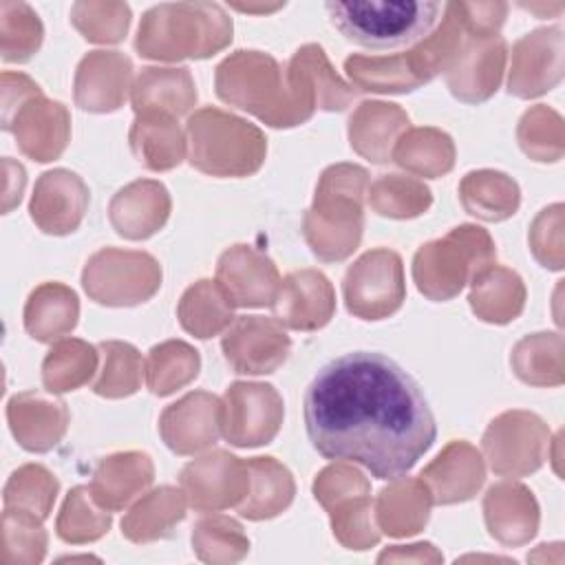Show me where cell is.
<instances>
[{
  "label": "cell",
  "mask_w": 565,
  "mask_h": 565,
  "mask_svg": "<svg viewBox=\"0 0 565 565\" xmlns=\"http://www.w3.org/2000/svg\"><path fill=\"white\" fill-rule=\"evenodd\" d=\"M422 481H397L380 497V514L391 534L417 532L428 516V497Z\"/></svg>",
  "instance_id": "39"
},
{
  "label": "cell",
  "mask_w": 565,
  "mask_h": 565,
  "mask_svg": "<svg viewBox=\"0 0 565 565\" xmlns=\"http://www.w3.org/2000/svg\"><path fill=\"white\" fill-rule=\"evenodd\" d=\"M366 172L358 166L329 168L316 190V203L305 216V234L322 260L347 258L362 234V192Z\"/></svg>",
  "instance_id": "5"
},
{
  "label": "cell",
  "mask_w": 565,
  "mask_h": 565,
  "mask_svg": "<svg viewBox=\"0 0 565 565\" xmlns=\"http://www.w3.org/2000/svg\"><path fill=\"white\" fill-rule=\"evenodd\" d=\"M532 249L536 258L550 267H563V249H561V205H552L543 210L532 225Z\"/></svg>",
  "instance_id": "46"
},
{
  "label": "cell",
  "mask_w": 565,
  "mask_h": 565,
  "mask_svg": "<svg viewBox=\"0 0 565 565\" xmlns=\"http://www.w3.org/2000/svg\"><path fill=\"white\" fill-rule=\"evenodd\" d=\"M161 285L157 260L141 252L104 249L84 269V289L102 305H137Z\"/></svg>",
  "instance_id": "8"
},
{
  "label": "cell",
  "mask_w": 565,
  "mask_h": 565,
  "mask_svg": "<svg viewBox=\"0 0 565 565\" xmlns=\"http://www.w3.org/2000/svg\"><path fill=\"white\" fill-rule=\"evenodd\" d=\"M152 481V463L141 452L113 455L95 472V492L102 503L119 508Z\"/></svg>",
  "instance_id": "30"
},
{
  "label": "cell",
  "mask_w": 565,
  "mask_h": 565,
  "mask_svg": "<svg viewBox=\"0 0 565 565\" xmlns=\"http://www.w3.org/2000/svg\"><path fill=\"white\" fill-rule=\"evenodd\" d=\"M190 163L216 177H243L265 159L263 132L227 113L203 108L188 121Z\"/></svg>",
  "instance_id": "6"
},
{
  "label": "cell",
  "mask_w": 565,
  "mask_h": 565,
  "mask_svg": "<svg viewBox=\"0 0 565 565\" xmlns=\"http://www.w3.org/2000/svg\"><path fill=\"white\" fill-rule=\"evenodd\" d=\"M324 9L349 42L373 51L422 42L444 13V4L430 0H353L327 2Z\"/></svg>",
  "instance_id": "4"
},
{
  "label": "cell",
  "mask_w": 565,
  "mask_h": 565,
  "mask_svg": "<svg viewBox=\"0 0 565 565\" xmlns=\"http://www.w3.org/2000/svg\"><path fill=\"white\" fill-rule=\"evenodd\" d=\"M247 470L252 475L254 492L245 505H241V514L247 519H265L278 514L289 505L294 497V481L285 466L274 461L271 457H256L247 461Z\"/></svg>",
  "instance_id": "33"
},
{
  "label": "cell",
  "mask_w": 565,
  "mask_h": 565,
  "mask_svg": "<svg viewBox=\"0 0 565 565\" xmlns=\"http://www.w3.org/2000/svg\"><path fill=\"white\" fill-rule=\"evenodd\" d=\"M459 20L470 38H492L508 18V2H455Z\"/></svg>",
  "instance_id": "47"
},
{
  "label": "cell",
  "mask_w": 565,
  "mask_h": 565,
  "mask_svg": "<svg viewBox=\"0 0 565 565\" xmlns=\"http://www.w3.org/2000/svg\"><path fill=\"white\" fill-rule=\"evenodd\" d=\"M305 428L324 459L360 463L382 481L404 477L437 437L419 384L377 351L344 353L313 375Z\"/></svg>",
  "instance_id": "1"
},
{
  "label": "cell",
  "mask_w": 565,
  "mask_h": 565,
  "mask_svg": "<svg viewBox=\"0 0 565 565\" xmlns=\"http://www.w3.org/2000/svg\"><path fill=\"white\" fill-rule=\"evenodd\" d=\"M9 419L18 441L29 450H49L66 428L64 404L38 393H24L11 399Z\"/></svg>",
  "instance_id": "23"
},
{
  "label": "cell",
  "mask_w": 565,
  "mask_h": 565,
  "mask_svg": "<svg viewBox=\"0 0 565 565\" xmlns=\"http://www.w3.org/2000/svg\"><path fill=\"white\" fill-rule=\"evenodd\" d=\"M104 373L95 382L93 391L106 397H121L137 391L141 380V358L124 342H104Z\"/></svg>",
  "instance_id": "43"
},
{
  "label": "cell",
  "mask_w": 565,
  "mask_h": 565,
  "mask_svg": "<svg viewBox=\"0 0 565 565\" xmlns=\"http://www.w3.org/2000/svg\"><path fill=\"white\" fill-rule=\"evenodd\" d=\"M455 159V148L452 141L446 132H439L435 128H419L408 132L397 150H395V161L424 177H439L452 168Z\"/></svg>",
  "instance_id": "35"
},
{
  "label": "cell",
  "mask_w": 565,
  "mask_h": 565,
  "mask_svg": "<svg viewBox=\"0 0 565 565\" xmlns=\"http://www.w3.org/2000/svg\"><path fill=\"white\" fill-rule=\"evenodd\" d=\"M408 126V117L395 104L366 102L351 117V146L371 161H388L395 137Z\"/></svg>",
  "instance_id": "26"
},
{
  "label": "cell",
  "mask_w": 565,
  "mask_h": 565,
  "mask_svg": "<svg viewBox=\"0 0 565 565\" xmlns=\"http://www.w3.org/2000/svg\"><path fill=\"white\" fill-rule=\"evenodd\" d=\"M132 64L124 53L117 51H93L88 53L75 75V99L79 108L106 113L115 110L130 82Z\"/></svg>",
  "instance_id": "18"
},
{
  "label": "cell",
  "mask_w": 565,
  "mask_h": 565,
  "mask_svg": "<svg viewBox=\"0 0 565 565\" xmlns=\"http://www.w3.org/2000/svg\"><path fill=\"white\" fill-rule=\"evenodd\" d=\"M199 373V353L185 342H163L150 351L148 386L154 395L181 388Z\"/></svg>",
  "instance_id": "37"
},
{
  "label": "cell",
  "mask_w": 565,
  "mask_h": 565,
  "mask_svg": "<svg viewBox=\"0 0 565 565\" xmlns=\"http://www.w3.org/2000/svg\"><path fill=\"white\" fill-rule=\"evenodd\" d=\"M433 483L439 503H452L472 497L483 481V466L479 452L463 444H450L428 468L422 472Z\"/></svg>",
  "instance_id": "25"
},
{
  "label": "cell",
  "mask_w": 565,
  "mask_h": 565,
  "mask_svg": "<svg viewBox=\"0 0 565 565\" xmlns=\"http://www.w3.org/2000/svg\"><path fill=\"white\" fill-rule=\"evenodd\" d=\"M221 426V406L207 393H194L172 404L161 417V435L166 444L181 452L201 450L216 439Z\"/></svg>",
  "instance_id": "19"
},
{
  "label": "cell",
  "mask_w": 565,
  "mask_h": 565,
  "mask_svg": "<svg viewBox=\"0 0 565 565\" xmlns=\"http://www.w3.org/2000/svg\"><path fill=\"white\" fill-rule=\"evenodd\" d=\"M232 305L223 287H216L212 280H199L183 294L179 320L196 338H210L232 320Z\"/></svg>",
  "instance_id": "32"
},
{
  "label": "cell",
  "mask_w": 565,
  "mask_h": 565,
  "mask_svg": "<svg viewBox=\"0 0 565 565\" xmlns=\"http://www.w3.org/2000/svg\"><path fill=\"white\" fill-rule=\"evenodd\" d=\"M371 205L393 218H408L422 214L430 205V192L413 179L386 174L371 188Z\"/></svg>",
  "instance_id": "42"
},
{
  "label": "cell",
  "mask_w": 565,
  "mask_h": 565,
  "mask_svg": "<svg viewBox=\"0 0 565 565\" xmlns=\"http://www.w3.org/2000/svg\"><path fill=\"white\" fill-rule=\"evenodd\" d=\"M216 93L227 104L254 113L269 126H296L311 117L318 99L309 75L294 55L287 86L278 62L260 51H236L216 68Z\"/></svg>",
  "instance_id": "2"
},
{
  "label": "cell",
  "mask_w": 565,
  "mask_h": 565,
  "mask_svg": "<svg viewBox=\"0 0 565 565\" xmlns=\"http://www.w3.org/2000/svg\"><path fill=\"white\" fill-rule=\"evenodd\" d=\"M232 9H236V11H243V13H274V11H278V9H282L285 4L282 2H276V4H238V2H232L230 4Z\"/></svg>",
  "instance_id": "50"
},
{
  "label": "cell",
  "mask_w": 565,
  "mask_h": 565,
  "mask_svg": "<svg viewBox=\"0 0 565 565\" xmlns=\"http://www.w3.org/2000/svg\"><path fill=\"white\" fill-rule=\"evenodd\" d=\"M218 280L234 305L263 307L276 298L278 271L260 252L236 245L221 256Z\"/></svg>",
  "instance_id": "16"
},
{
  "label": "cell",
  "mask_w": 565,
  "mask_h": 565,
  "mask_svg": "<svg viewBox=\"0 0 565 565\" xmlns=\"http://www.w3.org/2000/svg\"><path fill=\"white\" fill-rule=\"evenodd\" d=\"M57 492V481L40 466L20 468L7 486V503L20 501L35 508L42 516L51 508Z\"/></svg>",
  "instance_id": "45"
},
{
  "label": "cell",
  "mask_w": 565,
  "mask_h": 565,
  "mask_svg": "<svg viewBox=\"0 0 565 565\" xmlns=\"http://www.w3.org/2000/svg\"><path fill=\"white\" fill-rule=\"evenodd\" d=\"M494 260V245L481 227L461 225L446 238L424 245L415 254L417 289L430 300H448L461 291L468 276H477Z\"/></svg>",
  "instance_id": "7"
},
{
  "label": "cell",
  "mask_w": 565,
  "mask_h": 565,
  "mask_svg": "<svg viewBox=\"0 0 565 565\" xmlns=\"http://www.w3.org/2000/svg\"><path fill=\"white\" fill-rule=\"evenodd\" d=\"M170 199L161 183L137 181L119 190L110 203V221L126 238H146L168 218Z\"/></svg>",
  "instance_id": "21"
},
{
  "label": "cell",
  "mask_w": 565,
  "mask_h": 565,
  "mask_svg": "<svg viewBox=\"0 0 565 565\" xmlns=\"http://www.w3.org/2000/svg\"><path fill=\"white\" fill-rule=\"evenodd\" d=\"M95 349L82 340L60 342L44 360V384L49 391H73L95 371Z\"/></svg>",
  "instance_id": "40"
},
{
  "label": "cell",
  "mask_w": 565,
  "mask_h": 565,
  "mask_svg": "<svg viewBox=\"0 0 565 565\" xmlns=\"http://www.w3.org/2000/svg\"><path fill=\"white\" fill-rule=\"evenodd\" d=\"M130 7L126 2H75L71 22L88 40L97 44H115L126 38L130 26Z\"/></svg>",
  "instance_id": "38"
},
{
  "label": "cell",
  "mask_w": 565,
  "mask_h": 565,
  "mask_svg": "<svg viewBox=\"0 0 565 565\" xmlns=\"http://www.w3.org/2000/svg\"><path fill=\"white\" fill-rule=\"evenodd\" d=\"M88 205V188L68 170H51L40 177L31 199V216L49 234L73 232Z\"/></svg>",
  "instance_id": "15"
},
{
  "label": "cell",
  "mask_w": 565,
  "mask_h": 565,
  "mask_svg": "<svg viewBox=\"0 0 565 565\" xmlns=\"http://www.w3.org/2000/svg\"><path fill=\"white\" fill-rule=\"evenodd\" d=\"M0 31H2V57L7 62L29 60L42 44L40 15L26 2H0Z\"/></svg>",
  "instance_id": "36"
},
{
  "label": "cell",
  "mask_w": 565,
  "mask_h": 565,
  "mask_svg": "<svg viewBox=\"0 0 565 565\" xmlns=\"http://www.w3.org/2000/svg\"><path fill=\"white\" fill-rule=\"evenodd\" d=\"M245 468L247 466L227 452H212L185 466L181 481L196 508H221L243 494L247 486Z\"/></svg>",
  "instance_id": "20"
},
{
  "label": "cell",
  "mask_w": 565,
  "mask_h": 565,
  "mask_svg": "<svg viewBox=\"0 0 565 565\" xmlns=\"http://www.w3.org/2000/svg\"><path fill=\"white\" fill-rule=\"evenodd\" d=\"M525 300V289L521 278L503 267L483 269L475 276L470 305L475 313L486 322H510L514 320Z\"/></svg>",
  "instance_id": "28"
},
{
  "label": "cell",
  "mask_w": 565,
  "mask_h": 565,
  "mask_svg": "<svg viewBox=\"0 0 565 565\" xmlns=\"http://www.w3.org/2000/svg\"><path fill=\"white\" fill-rule=\"evenodd\" d=\"M4 168H7V181H9V185H7V201H4V210H11V205L15 203V201H20V194H22V188H24V170H22V166L20 163H13V161H4Z\"/></svg>",
  "instance_id": "48"
},
{
  "label": "cell",
  "mask_w": 565,
  "mask_h": 565,
  "mask_svg": "<svg viewBox=\"0 0 565 565\" xmlns=\"http://www.w3.org/2000/svg\"><path fill=\"white\" fill-rule=\"evenodd\" d=\"M221 426L234 446H260L274 439L282 422V402L269 384L236 382L225 393Z\"/></svg>",
  "instance_id": "10"
},
{
  "label": "cell",
  "mask_w": 565,
  "mask_h": 565,
  "mask_svg": "<svg viewBox=\"0 0 565 565\" xmlns=\"http://www.w3.org/2000/svg\"><path fill=\"white\" fill-rule=\"evenodd\" d=\"M15 137L20 148L38 159H55L68 139V113L57 102L31 97L15 119Z\"/></svg>",
  "instance_id": "22"
},
{
  "label": "cell",
  "mask_w": 565,
  "mask_h": 565,
  "mask_svg": "<svg viewBox=\"0 0 565 565\" xmlns=\"http://www.w3.org/2000/svg\"><path fill=\"white\" fill-rule=\"evenodd\" d=\"M223 351L236 373H271L289 353V338L267 318L243 316L225 333Z\"/></svg>",
  "instance_id": "13"
},
{
  "label": "cell",
  "mask_w": 565,
  "mask_h": 565,
  "mask_svg": "<svg viewBox=\"0 0 565 565\" xmlns=\"http://www.w3.org/2000/svg\"><path fill=\"white\" fill-rule=\"evenodd\" d=\"M516 375L527 384L563 382V342L556 333H536L523 338L512 353Z\"/></svg>",
  "instance_id": "34"
},
{
  "label": "cell",
  "mask_w": 565,
  "mask_h": 565,
  "mask_svg": "<svg viewBox=\"0 0 565 565\" xmlns=\"http://www.w3.org/2000/svg\"><path fill=\"white\" fill-rule=\"evenodd\" d=\"M486 516L492 534L508 527L512 519V525L521 527L523 536H532L536 527V503L527 488L516 483H499L492 486L486 497Z\"/></svg>",
  "instance_id": "41"
},
{
  "label": "cell",
  "mask_w": 565,
  "mask_h": 565,
  "mask_svg": "<svg viewBox=\"0 0 565 565\" xmlns=\"http://www.w3.org/2000/svg\"><path fill=\"white\" fill-rule=\"evenodd\" d=\"M196 102L194 82L188 68H143L132 86L137 113H188Z\"/></svg>",
  "instance_id": "24"
},
{
  "label": "cell",
  "mask_w": 565,
  "mask_h": 565,
  "mask_svg": "<svg viewBox=\"0 0 565 565\" xmlns=\"http://www.w3.org/2000/svg\"><path fill=\"white\" fill-rule=\"evenodd\" d=\"M461 201L466 210L479 218L503 221L514 214L519 205V188L503 172H470L461 183Z\"/></svg>",
  "instance_id": "31"
},
{
  "label": "cell",
  "mask_w": 565,
  "mask_h": 565,
  "mask_svg": "<svg viewBox=\"0 0 565 565\" xmlns=\"http://www.w3.org/2000/svg\"><path fill=\"white\" fill-rule=\"evenodd\" d=\"M77 322V296L64 285L38 287L24 311L26 331L42 342H51L57 335L68 333Z\"/></svg>",
  "instance_id": "29"
},
{
  "label": "cell",
  "mask_w": 565,
  "mask_h": 565,
  "mask_svg": "<svg viewBox=\"0 0 565 565\" xmlns=\"http://www.w3.org/2000/svg\"><path fill=\"white\" fill-rule=\"evenodd\" d=\"M561 124V117L545 106L527 110L519 124L521 148L536 161H556L563 154Z\"/></svg>",
  "instance_id": "44"
},
{
  "label": "cell",
  "mask_w": 565,
  "mask_h": 565,
  "mask_svg": "<svg viewBox=\"0 0 565 565\" xmlns=\"http://www.w3.org/2000/svg\"><path fill=\"white\" fill-rule=\"evenodd\" d=\"M271 305L282 324L302 331L327 324L335 309L331 282L311 269L287 276Z\"/></svg>",
  "instance_id": "17"
},
{
  "label": "cell",
  "mask_w": 565,
  "mask_h": 565,
  "mask_svg": "<svg viewBox=\"0 0 565 565\" xmlns=\"http://www.w3.org/2000/svg\"><path fill=\"white\" fill-rule=\"evenodd\" d=\"M344 298L353 316L382 320L404 300L402 260L391 249H373L353 263L344 276Z\"/></svg>",
  "instance_id": "9"
},
{
  "label": "cell",
  "mask_w": 565,
  "mask_h": 565,
  "mask_svg": "<svg viewBox=\"0 0 565 565\" xmlns=\"http://www.w3.org/2000/svg\"><path fill=\"white\" fill-rule=\"evenodd\" d=\"M563 75V31L558 26L536 29L512 49L510 93L536 97L552 90Z\"/></svg>",
  "instance_id": "12"
},
{
  "label": "cell",
  "mask_w": 565,
  "mask_h": 565,
  "mask_svg": "<svg viewBox=\"0 0 565 565\" xmlns=\"http://www.w3.org/2000/svg\"><path fill=\"white\" fill-rule=\"evenodd\" d=\"M130 146L150 170H168L183 159V137L168 113H137Z\"/></svg>",
  "instance_id": "27"
},
{
  "label": "cell",
  "mask_w": 565,
  "mask_h": 565,
  "mask_svg": "<svg viewBox=\"0 0 565 565\" xmlns=\"http://www.w3.org/2000/svg\"><path fill=\"white\" fill-rule=\"evenodd\" d=\"M505 64V40L492 38H470L463 42L459 55L448 68L450 93L461 102H483L488 99L503 73Z\"/></svg>",
  "instance_id": "14"
},
{
  "label": "cell",
  "mask_w": 565,
  "mask_h": 565,
  "mask_svg": "<svg viewBox=\"0 0 565 565\" xmlns=\"http://www.w3.org/2000/svg\"><path fill=\"white\" fill-rule=\"evenodd\" d=\"M547 428L536 415L505 413L490 424L483 446L490 466L501 475H525L541 466Z\"/></svg>",
  "instance_id": "11"
},
{
  "label": "cell",
  "mask_w": 565,
  "mask_h": 565,
  "mask_svg": "<svg viewBox=\"0 0 565 565\" xmlns=\"http://www.w3.org/2000/svg\"><path fill=\"white\" fill-rule=\"evenodd\" d=\"M232 42V20L216 2H163L141 18L135 49L150 60L210 57Z\"/></svg>",
  "instance_id": "3"
},
{
  "label": "cell",
  "mask_w": 565,
  "mask_h": 565,
  "mask_svg": "<svg viewBox=\"0 0 565 565\" xmlns=\"http://www.w3.org/2000/svg\"><path fill=\"white\" fill-rule=\"evenodd\" d=\"M521 9H525L530 13H536L539 18H545V15H554L556 18L565 9V4L563 2H552V4L536 2V4H521Z\"/></svg>",
  "instance_id": "49"
}]
</instances>
